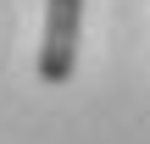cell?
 Segmentation results:
<instances>
[{
    "instance_id": "obj_1",
    "label": "cell",
    "mask_w": 150,
    "mask_h": 144,
    "mask_svg": "<svg viewBox=\"0 0 150 144\" xmlns=\"http://www.w3.org/2000/svg\"><path fill=\"white\" fill-rule=\"evenodd\" d=\"M78 28H83V0H45V44H39V78L67 83L78 67Z\"/></svg>"
}]
</instances>
